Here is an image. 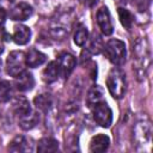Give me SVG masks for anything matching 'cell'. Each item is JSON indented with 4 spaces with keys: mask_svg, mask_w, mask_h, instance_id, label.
<instances>
[{
    "mask_svg": "<svg viewBox=\"0 0 153 153\" xmlns=\"http://www.w3.org/2000/svg\"><path fill=\"white\" fill-rule=\"evenodd\" d=\"M134 60H135V69L139 78H145L147 69L151 62V53L149 45L146 38H139L134 43L133 47Z\"/></svg>",
    "mask_w": 153,
    "mask_h": 153,
    "instance_id": "1",
    "label": "cell"
},
{
    "mask_svg": "<svg viewBox=\"0 0 153 153\" xmlns=\"http://www.w3.org/2000/svg\"><path fill=\"white\" fill-rule=\"evenodd\" d=\"M106 86L114 98L120 99L123 97L126 92V75L120 68L115 67L109 72L106 78Z\"/></svg>",
    "mask_w": 153,
    "mask_h": 153,
    "instance_id": "2",
    "label": "cell"
},
{
    "mask_svg": "<svg viewBox=\"0 0 153 153\" xmlns=\"http://www.w3.org/2000/svg\"><path fill=\"white\" fill-rule=\"evenodd\" d=\"M104 54L108 57V60L116 65V66H121L126 61V56H127V50H126V44L124 42L120 41V39H110L108 41V43L104 45Z\"/></svg>",
    "mask_w": 153,
    "mask_h": 153,
    "instance_id": "3",
    "label": "cell"
},
{
    "mask_svg": "<svg viewBox=\"0 0 153 153\" xmlns=\"http://www.w3.org/2000/svg\"><path fill=\"white\" fill-rule=\"evenodd\" d=\"M133 134L137 145H147L149 142L152 134V124L147 115L143 114V116L137 118L133 128Z\"/></svg>",
    "mask_w": 153,
    "mask_h": 153,
    "instance_id": "4",
    "label": "cell"
},
{
    "mask_svg": "<svg viewBox=\"0 0 153 153\" xmlns=\"http://www.w3.org/2000/svg\"><path fill=\"white\" fill-rule=\"evenodd\" d=\"M25 54L22 50L11 51L6 60V72L11 76L16 78L23 71H25Z\"/></svg>",
    "mask_w": 153,
    "mask_h": 153,
    "instance_id": "5",
    "label": "cell"
},
{
    "mask_svg": "<svg viewBox=\"0 0 153 153\" xmlns=\"http://www.w3.org/2000/svg\"><path fill=\"white\" fill-rule=\"evenodd\" d=\"M92 115L97 124H99L103 128H109L112 123V111L110 106L106 104V102L102 100L97 104H94L92 108Z\"/></svg>",
    "mask_w": 153,
    "mask_h": 153,
    "instance_id": "6",
    "label": "cell"
},
{
    "mask_svg": "<svg viewBox=\"0 0 153 153\" xmlns=\"http://www.w3.org/2000/svg\"><path fill=\"white\" fill-rule=\"evenodd\" d=\"M96 19H97V24H98L100 31L105 36H110L114 32V24H112L111 16H110V12L106 6H103L97 11Z\"/></svg>",
    "mask_w": 153,
    "mask_h": 153,
    "instance_id": "7",
    "label": "cell"
},
{
    "mask_svg": "<svg viewBox=\"0 0 153 153\" xmlns=\"http://www.w3.org/2000/svg\"><path fill=\"white\" fill-rule=\"evenodd\" d=\"M33 13V8L31 5H29L27 2H18L17 5H14L11 11H10V18L12 20H18V22H23L29 19Z\"/></svg>",
    "mask_w": 153,
    "mask_h": 153,
    "instance_id": "8",
    "label": "cell"
},
{
    "mask_svg": "<svg viewBox=\"0 0 153 153\" xmlns=\"http://www.w3.org/2000/svg\"><path fill=\"white\" fill-rule=\"evenodd\" d=\"M57 63H59V68H60V74L63 78H68L76 65V60L72 54L62 53L57 57Z\"/></svg>",
    "mask_w": 153,
    "mask_h": 153,
    "instance_id": "9",
    "label": "cell"
},
{
    "mask_svg": "<svg viewBox=\"0 0 153 153\" xmlns=\"http://www.w3.org/2000/svg\"><path fill=\"white\" fill-rule=\"evenodd\" d=\"M14 84H16L17 90H19L22 92H26V91H30V90L33 88V86H35V78H33V75L30 72L23 71L20 74H18L16 76Z\"/></svg>",
    "mask_w": 153,
    "mask_h": 153,
    "instance_id": "10",
    "label": "cell"
},
{
    "mask_svg": "<svg viewBox=\"0 0 153 153\" xmlns=\"http://www.w3.org/2000/svg\"><path fill=\"white\" fill-rule=\"evenodd\" d=\"M8 151L13 153H22V152H31L32 151V143L27 140L26 136L18 135L16 136L8 146Z\"/></svg>",
    "mask_w": 153,
    "mask_h": 153,
    "instance_id": "11",
    "label": "cell"
},
{
    "mask_svg": "<svg viewBox=\"0 0 153 153\" xmlns=\"http://www.w3.org/2000/svg\"><path fill=\"white\" fill-rule=\"evenodd\" d=\"M110 145V139L105 134H98L93 136L90 141V152L99 153V152H105Z\"/></svg>",
    "mask_w": 153,
    "mask_h": 153,
    "instance_id": "12",
    "label": "cell"
},
{
    "mask_svg": "<svg viewBox=\"0 0 153 153\" xmlns=\"http://www.w3.org/2000/svg\"><path fill=\"white\" fill-rule=\"evenodd\" d=\"M47 60V56L45 54L41 53L39 50L37 49H30L27 51V54L25 55V62H26V66L31 67V68H37L38 66L43 65Z\"/></svg>",
    "mask_w": 153,
    "mask_h": 153,
    "instance_id": "13",
    "label": "cell"
},
{
    "mask_svg": "<svg viewBox=\"0 0 153 153\" xmlns=\"http://www.w3.org/2000/svg\"><path fill=\"white\" fill-rule=\"evenodd\" d=\"M60 75V68L57 61H50L42 72V79L47 84H51L57 80Z\"/></svg>",
    "mask_w": 153,
    "mask_h": 153,
    "instance_id": "14",
    "label": "cell"
},
{
    "mask_svg": "<svg viewBox=\"0 0 153 153\" xmlns=\"http://www.w3.org/2000/svg\"><path fill=\"white\" fill-rule=\"evenodd\" d=\"M31 38V30L26 25H17L14 26V32H13V41L18 45H24L29 43Z\"/></svg>",
    "mask_w": 153,
    "mask_h": 153,
    "instance_id": "15",
    "label": "cell"
},
{
    "mask_svg": "<svg viewBox=\"0 0 153 153\" xmlns=\"http://www.w3.org/2000/svg\"><path fill=\"white\" fill-rule=\"evenodd\" d=\"M39 121V117H38V114L35 112V111H30L23 116H19L18 117V123H19V127L24 130H30L32 129L33 127H36V124L38 123Z\"/></svg>",
    "mask_w": 153,
    "mask_h": 153,
    "instance_id": "16",
    "label": "cell"
},
{
    "mask_svg": "<svg viewBox=\"0 0 153 153\" xmlns=\"http://www.w3.org/2000/svg\"><path fill=\"white\" fill-rule=\"evenodd\" d=\"M12 108H13V111L14 114L19 117V116H23L27 112L31 111V106H30V103L29 100L24 97V96H17L14 99H13V104H12Z\"/></svg>",
    "mask_w": 153,
    "mask_h": 153,
    "instance_id": "17",
    "label": "cell"
},
{
    "mask_svg": "<svg viewBox=\"0 0 153 153\" xmlns=\"http://www.w3.org/2000/svg\"><path fill=\"white\" fill-rule=\"evenodd\" d=\"M33 103H35V105H36V108L38 110H41L42 112H48L53 108L54 99H53V96L51 94H49V93H42V94H38L33 99Z\"/></svg>",
    "mask_w": 153,
    "mask_h": 153,
    "instance_id": "18",
    "label": "cell"
},
{
    "mask_svg": "<svg viewBox=\"0 0 153 153\" xmlns=\"http://www.w3.org/2000/svg\"><path fill=\"white\" fill-rule=\"evenodd\" d=\"M59 149L57 140L53 137H43L37 143V151L39 153H53Z\"/></svg>",
    "mask_w": 153,
    "mask_h": 153,
    "instance_id": "19",
    "label": "cell"
},
{
    "mask_svg": "<svg viewBox=\"0 0 153 153\" xmlns=\"http://www.w3.org/2000/svg\"><path fill=\"white\" fill-rule=\"evenodd\" d=\"M102 100H104V99H103V88H102L100 86L96 85V86H93V87L88 91V93H87V98H86L87 105H88L90 108H92L94 104H97V103H99V102H102Z\"/></svg>",
    "mask_w": 153,
    "mask_h": 153,
    "instance_id": "20",
    "label": "cell"
},
{
    "mask_svg": "<svg viewBox=\"0 0 153 153\" xmlns=\"http://www.w3.org/2000/svg\"><path fill=\"white\" fill-rule=\"evenodd\" d=\"M117 12H118V17H120L121 24L127 30H130L131 25H133V22H134V16L131 14V12L128 11L127 8H123V7H118Z\"/></svg>",
    "mask_w": 153,
    "mask_h": 153,
    "instance_id": "21",
    "label": "cell"
},
{
    "mask_svg": "<svg viewBox=\"0 0 153 153\" xmlns=\"http://www.w3.org/2000/svg\"><path fill=\"white\" fill-rule=\"evenodd\" d=\"M13 96L12 85L8 81H0V103L8 102Z\"/></svg>",
    "mask_w": 153,
    "mask_h": 153,
    "instance_id": "22",
    "label": "cell"
},
{
    "mask_svg": "<svg viewBox=\"0 0 153 153\" xmlns=\"http://www.w3.org/2000/svg\"><path fill=\"white\" fill-rule=\"evenodd\" d=\"M88 38V31L84 25H80L74 33V43L79 47L84 45Z\"/></svg>",
    "mask_w": 153,
    "mask_h": 153,
    "instance_id": "23",
    "label": "cell"
},
{
    "mask_svg": "<svg viewBox=\"0 0 153 153\" xmlns=\"http://www.w3.org/2000/svg\"><path fill=\"white\" fill-rule=\"evenodd\" d=\"M91 50H92V53L93 54H99L100 51H102V49L104 48V45H103V41H102V38H100V36L99 35H93V37H92V39H91Z\"/></svg>",
    "mask_w": 153,
    "mask_h": 153,
    "instance_id": "24",
    "label": "cell"
},
{
    "mask_svg": "<svg viewBox=\"0 0 153 153\" xmlns=\"http://www.w3.org/2000/svg\"><path fill=\"white\" fill-rule=\"evenodd\" d=\"M131 4H133V6H135L137 8V11L145 12L148 7L149 0H131Z\"/></svg>",
    "mask_w": 153,
    "mask_h": 153,
    "instance_id": "25",
    "label": "cell"
},
{
    "mask_svg": "<svg viewBox=\"0 0 153 153\" xmlns=\"http://www.w3.org/2000/svg\"><path fill=\"white\" fill-rule=\"evenodd\" d=\"M8 35L5 32L4 29H0V54L4 51V42L5 41H8Z\"/></svg>",
    "mask_w": 153,
    "mask_h": 153,
    "instance_id": "26",
    "label": "cell"
},
{
    "mask_svg": "<svg viewBox=\"0 0 153 153\" xmlns=\"http://www.w3.org/2000/svg\"><path fill=\"white\" fill-rule=\"evenodd\" d=\"M80 2H81L85 7H93V6L98 2V0H80Z\"/></svg>",
    "mask_w": 153,
    "mask_h": 153,
    "instance_id": "27",
    "label": "cell"
},
{
    "mask_svg": "<svg viewBox=\"0 0 153 153\" xmlns=\"http://www.w3.org/2000/svg\"><path fill=\"white\" fill-rule=\"evenodd\" d=\"M6 20V11L0 7V25H2Z\"/></svg>",
    "mask_w": 153,
    "mask_h": 153,
    "instance_id": "28",
    "label": "cell"
},
{
    "mask_svg": "<svg viewBox=\"0 0 153 153\" xmlns=\"http://www.w3.org/2000/svg\"><path fill=\"white\" fill-rule=\"evenodd\" d=\"M117 2H120V4H126L127 2V0H116Z\"/></svg>",
    "mask_w": 153,
    "mask_h": 153,
    "instance_id": "29",
    "label": "cell"
},
{
    "mask_svg": "<svg viewBox=\"0 0 153 153\" xmlns=\"http://www.w3.org/2000/svg\"><path fill=\"white\" fill-rule=\"evenodd\" d=\"M0 71H1V59H0Z\"/></svg>",
    "mask_w": 153,
    "mask_h": 153,
    "instance_id": "30",
    "label": "cell"
}]
</instances>
